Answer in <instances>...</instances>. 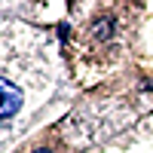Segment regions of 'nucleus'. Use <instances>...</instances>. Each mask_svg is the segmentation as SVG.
<instances>
[{
	"mask_svg": "<svg viewBox=\"0 0 153 153\" xmlns=\"http://www.w3.org/2000/svg\"><path fill=\"white\" fill-rule=\"evenodd\" d=\"M34 153H49V150H34Z\"/></svg>",
	"mask_w": 153,
	"mask_h": 153,
	"instance_id": "7ed1b4c3",
	"label": "nucleus"
},
{
	"mask_svg": "<svg viewBox=\"0 0 153 153\" xmlns=\"http://www.w3.org/2000/svg\"><path fill=\"white\" fill-rule=\"evenodd\" d=\"M0 95H3V110H0V117H3V120H12V117H16V110H19V104H22V92H19L9 80H3V83H0Z\"/></svg>",
	"mask_w": 153,
	"mask_h": 153,
	"instance_id": "f257e3e1",
	"label": "nucleus"
},
{
	"mask_svg": "<svg viewBox=\"0 0 153 153\" xmlns=\"http://www.w3.org/2000/svg\"><path fill=\"white\" fill-rule=\"evenodd\" d=\"M110 28H113L110 19H104L101 25H95V37H98V40H107V37H110Z\"/></svg>",
	"mask_w": 153,
	"mask_h": 153,
	"instance_id": "f03ea898",
	"label": "nucleus"
}]
</instances>
